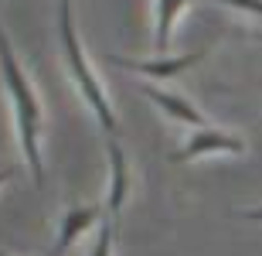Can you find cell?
<instances>
[{"label": "cell", "instance_id": "obj_1", "mask_svg": "<svg viewBox=\"0 0 262 256\" xmlns=\"http://www.w3.org/2000/svg\"><path fill=\"white\" fill-rule=\"evenodd\" d=\"M0 72H4V86L10 92V103H14V116H17V133H20V150L31 164V174H34V185H45V168H41V147H38V127H41V106L38 96L31 89L28 75L20 69L17 55L10 48L7 34H4V24H0Z\"/></svg>", "mask_w": 262, "mask_h": 256}, {"label": "cell", "instance_id": "obj_2", "mask_svg": "<svg viewBox=\"0 0 262 256\" xmlns=\"http://www.w3.org/2000/svg\"><path fill=\"white\" fill-rule=\"evenodd\" d=\"M58 34H61V48H65L68 69H72V75H75L78 92H82L85 103L92 106V113H96V120L102 123V130H106V133H116L119 130L116 113H113L106 92H102V86H99V79H96V72L89 69L85 51H82V45H78L75 21H72V0H58Z\"/></svg>", "mask_w": 262, "mask_h": 256}, {"label": "cell", "instance_id": "obj_3", "mask_svg": "<svg viewBox=\"0 0 262 256\" xmlns=\"http://www.w3.org/2000/svg\"><path fill=\"white\" fill-rule=\"evenodd\" d=\"M242 150H245L242 137L225 133V130H214V127H198L194 133L187 137L184 147L170 154V161H174V164H184V161L204 157V154H242Z\"/></svg>", "mask_w": 262, "mask_h": 256}, {"label": "cell", "instance_id": "obj_4", "mask_svg": "<svg viewBox=\"0 0 262 256\" xmlns=\"http://www.w3.org/2000/svg\"><path fill=\"white\" fill-rule=\"evenodd\" d=\"M204 55H208V48L194 51V55H177V58H170V55H160V58H123V55H113V62L123 65V69H129V72H140L146 79L167 82V79H174V75H181L184 69L198 65Z\"/></svg>", "mask_w": 262, "mask_h": 256}, {"label": "cell", "instance_id": "obj_5", "mask_svg": "<svg viewBox=\"0 0 262 256\" xmlns=\"http://www.w3.org/2000/svg\"><path fill=\"white\" fill-rule=\"evenodd\" d=\"M140 92H143V96L150 99L157 109H164L170 120H177V123H187V127H204V113H201V109H194V103H187L184 96L167 92V89L154 86V82H143V86H140Z\"/></svg>", "mask_w": 262, "mask_h": 256}, {"label": "cell", "instance_id": "obj_6", "mask_svg": "<svg viewBox=\"0 0 262 256\" xmlns=\"http://www.w3.org/2000/svg\"><path fill=\"white\" fill-rule=\"evenodd\" d=\"M99 215H102V208L99 205H78V208H68L65 219H61V229H58V243H55V249H51V256H65L68 246L75 243L85 229H92L99 222Z\"/></svg>", "mask_w": 262, "mask_h": 256}, {"label": "cell", "instance_id": "obj_7", "mask_svg": "<svg viewBox=\"0 0 262 256\" xmlns=\"http://www.w3.org/2000/svg\"><path fill=\"white\" fill-rule=\"evenodd\" d=\"M106 150H109V164H113V181H109L106 212H109V219H116L119 208H123V202H126V195H129V168H126V154H123V147H119L113 137H109Z\"/></svg>", "mask_w": 262, "mask_h": 256}, {"label": "cell", "instance_id": "obj_8", "mask_svg": "<svg viewBox=\"0 0 262 256\" xmlns=\"http://www.w3.org/2000/svg\"><path fill=\"white\" fill-rule=\"evenodd\" d=\"M184 7H187V0H157V34H154L157 55H167V45L174 38V24Z\"/></svg>", "mask_w": 262, "mask_h": 256}, {"label": "cell", "instance_id": "obj_9", "mask_svg": "<svg viewBox=\"0 0 262 256\" xmlns=\"http://www.w3.org/2000/svg\"><path fill=\"white\" fill-rule=\"evenodd\" d=\"M113 222H116V219H102V226H99V239H96V249H92V256H113Z\"/></svg>", "mask_w": 262, "mask_h": 256}, {"label": "cell", "instance_id": "obj_10", "mask_svg": "<svg viewBox=\"0 0 262 256\" xmlns=\"http://www.w3.org/2000/svg\"><path fill=\"white\" fill-rule=\"evenodd\" d=\"M214 4H225V7H235V10H245V14L262 17V0H214Z\"/></svg>", "mask_w": 262, "mask_h": 256}, {"label": "cell", "instance_id": "obj_11", "mask_svg": "<svg viewBox=\"0 0 262 256\" xmlns=\"http://www.w3.org/2000/svg\"><path fill=\"white\" fill-rule=\"evenodd\" d=\"M245 219H252V222H262V205H259V208H249V212H245Z\"/></svg>", "mask_w": 262, "mask_h": 256}, {"label": "cell", "instance_id": "obj_12", "mask_svg": "<svg viewBox=\"0 0 262 256\" xmlns=\"http://www.w3.org/2000/svg\"><path fill=\"white\" fill-rule=\"evenodd\" d=\"M10 178H14V171H10V168H4V171H0V185H7Z\"/></svg>", "mask_w": 262, "mask_h": 256}, {"label": "cell", "instance_id": "obj_13", "mask_svg": "<svg viewBox=\"0 0 262 256\" xmlns=\"http://www.w3.org/2000/svg\"><path fill=\"white\" fill-rule=\"evenodd\" d=\"M252 38H259V41H262V31H255V34H252Z\"/></svg>", "mask_w": 262, "mask_h": 256}, {"label": "cell", "instance_id": "obj_14", "mask_svg": "<svg viewBox=\"0 0 262 256\" xmlns=\"http://www.w3.org/2000/svg\"><path fill=\"white\" fill-rule=\"evenodd\" d=\"M0 256H4V253H0Z\"/></svg>", "mask_w": 262, "mask_h": 256}]
</instances>
